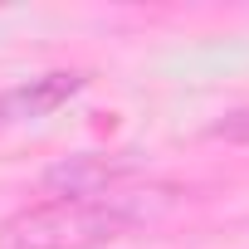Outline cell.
<instances>
[{
  "label": "cell",
  "instance_id": "1",
  "mask_svg": "<svg viewBox=\"0 0 249 249\" xmlns=\"http://www.w3.org/2000/svg\"><path fill=\"white\" fill-rule=\"evenodd\" d=\"M176 205L171 186L107 191L98 200H49L30 205L0 225V249H98L161 220Z\"/></svg>",
  "mask_w": 249,
  "mask_h": 249
},
{
  "label": "cell",
  "instance_id": "2",
  "mask_svg": "<svg viewBox=\"0 0 249 249\" xmlns=\"http://www.w3.org/2000/svg\"><path fill=\"white\" fill-rule=\"evenodd\" d=\"M132 176V157H107V152H78V157H64L54 161L39 181L49 196L59 200H98L107 191H117V181Z\"/></svg>",
  "mask_w": 249,
  "mask_h": 249
},
{
  "label": "cell",
  "instance_id": "3",
  "mask_svg": "<svg viewBox=\"0 0 249 249\" xmlns=\"http://www.w3.org/2000/svg\"><path fill=\"white\" fill-rule=\"evenodd\" d=\"M78 88H83V73L59 69V73L30 78V83H25V88H15L10 98H0V112H15V117H44V112H54L59 103H69Z\"/></svg>",
  "mask_w": 249,
  "mask_h": 249
},
{
  "label": "cell",
  "instance_id": "4",
  "mask_svg": "<svg viewBox=\"0 0 249 249\" xmlns=\"http://www.w3.org/2000/svg\"><path fill=\"white\" fill-rule=\"evenodd\" d=\"M215 137H249V112H230L215 127Z\"/></svg>",
  "mask_w": 249,
  "mask_h": 249
}]
</instances>
